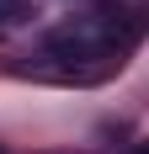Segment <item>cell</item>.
Returning <instances> with one entry per match:
<instances>
[{"label": "cell", "instance_id": "obj_1", "mask_svg": "<svg viewBox=\"0 0 149 154\" xmlns=\"http://www.w3.org/2000/svg\"><path fill=\"white\" fill-rule=\"evenodd\" d=\"M144 16L138 11H90V16H69L64 27L48 32V53L69 64H90V59H112L144 37Z\"/></svg>", "mask_w": 149, "mask_h": 154}, {"label": "cell", "instance_id": "obj_2", "mask_svg": "<svg viewBox=\"0 0 149 154\" xmlns=\"http://www.w3.org/2000/svg\"><path fill=\"white\" fill-rule=\"evenodd\" d=\"M27 16V0H0V21H21Z\"/></svg>", "mask_w": 149, "mask_h": 154}, {"label": "cell", "instance_id": "obj_4", "mask_svg": "<svg viewBox=\"0 0 149 154\" xmlns=\"http://www.w3.org/2000/svg\"><path fill=\"white\" fill-rule=\"evenodd\" d=\"M0 154H5V149H0Z\"/></svg>", "mask_w": 149, "mask_h": 154}, {"label": "cell", "instance_id": "obj_3", "mask_svg": "<svg viewBox=\"0 0 149 154\" xmlns=\"http://www.w3.org/2000/svg\"><path fill=\"white\" fill-rule=\"evenodd\" d=\"M133 154H149V143H138V149H133Z\"/></svg>", "mask_w": 149, "mask_h": 154}]
</instances>
